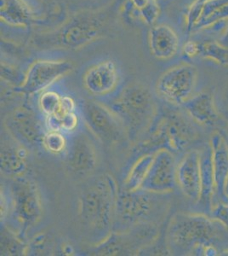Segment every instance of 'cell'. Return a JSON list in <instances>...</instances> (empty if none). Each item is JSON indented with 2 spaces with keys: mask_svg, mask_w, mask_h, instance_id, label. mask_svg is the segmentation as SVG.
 Segmentation results:
<instances>
[{
  "mask_svg": "<svg viewBox=\"0 0 228 256\" xmlns=\"http://www.w3.org/2000/svg\"><path fill=\"white\" fill-rule=\"evenodd\" d=\"M165 242L174 256H227L228 230L211 216L196 212H179L168 224Z\"/></svg>",
  "mask_w": 228,
  "mask_h": 256,
  "instance_id": "1",
  "label": "cell"
},
{
  "mask_svg": "<svg viewBox=\"0 0 228 256\" xmlns=\"http://www.w3.org/2000/svg\"><path fill=\"white\" fill-rule=\"evenodd\" d=\"M119 192L113 176L102 174L87 182L78 196V218L95 246L113 232Z\"/></svg>",
  "mask_w": 228,
  "mask_h": 256,
  "instance_id": "2",
  "label": "cell"
},
{
  "mask_svg": "<svg viewBox=\"0 0 228 256\" xmlns=\"http://www.w3.org/2000/svg\"><path fill=\"white\" fill-rule=\"evenodd\" d=\"M123 123L130 141L144 137L159 116V107L150 90L141 84H130L108 104Z\"/></svg>",
  "mask_w": 228,
  "mask_h": 256,
  "instance_id": "3",
  "label": "cell"
},
{
  "mask_svg": "<svg viewBox=\"0 0 228 256\" xmlns=\"http://www.w3.org/2000/svg\"><path fill=\"white\" fill-rule=\"evenodd\" d=\"M157 123L151 136L152 146L167 148L174 154L200 150L210 142V138H205V128L194 122L186 112L170 111Z\"/></svg>",
  "mask_w": 228,
  "mask_h": 256,
  "instance_id": "4",
  "label": "cell"
},
{
  "mask_svg": "<svg viewBox=\"0 0 228 256\" xmlns=\"http://www.w3.org/2000/svg\"><path fill=\"white\" fill-rule=\"evenodd\" d=\"M164 196L141 189L135 192L122 190L118 196L113 230L146 223L159 224L165 211V202L161 199Z\"/></svg>",
  "mask_w": 228,
  "mask_h": 256,
  "instance_id": "5",
  "label": "cell"
},
{
  "mask_svg": "<svg viewBox=\"0 0 228 256\" xmlns=\"http://www.w3.org/2000/svg\"><path fill=\"white\" fill-rule=\"evenodd\" d=\"M105 18L99 13L83 12L72 16L55 32L38 40L43 46L78 49L90 44L101 34Z\"/></svg>",
  "mask_w": 228,
  "mask_h": 256,
  "instance_id": "6",
  "label": "cell"
},
{
  "mask_svg": "<svg viewBox=\"0 0 228 256\" xmlns=\"http://www.w3.org/2000/svg\"><path fill=\"white\" fill-rule=\"evenodd\" d=\"M8 189L10 216L23 236L26 232L40 222L43 205L38 188L32 181L22 176L13 178Z\"/></svg>",
  "mask_w": 228,
  "mask_h": 256,
  "instance_id": "7",
  "label": "cell"
},
{
  "mask_svg": "<svg viewBox=\"0 0 228 256\" xmlns=\"http://www.w3.org/2000/svg\"><path fill=\"white\" fill-rule=\"evenodd\" d=\"M80 112L88 129L105 146L112 147L129 140L121 120L104 102L85 100Z\"/></svg>",
  "mask_w": 228,
  "mask_h": 256,
  "instance_id": "8",
  "label": "cell"
},
{
  "mask_svg": "<svg viewBox=\"0 0 228 256\" xmlns=\"http://www.w3.org/2000/svg\"><path fill=\"white\" fill-rule=\"evenodd\" d=\"M159 224L146 223L121 230H113L101 244L96 252L101 256H126L138 253L153 244L159 236Z\"/></svg>",
  "mask_w": 228,
  "mask_h": 256,
  "instance_id": "9",
  "label": "cell"
},
{
  "mask_svg": "<svg viewBox=\"0 0 228 256\" xmlns=\"http://www.w3.org/2000/svg\"><path fill=\"white\" fill-rule=\"evenodd\" d=\"M198 80V70L194 65H176L162 74L156 84L157 94L164 101L182 107L194 96Z\"/></svg>",
  "mask_w": 228,
  "mask_h": 256,
  "instance_id": "10",
  "label": "cell"
},
{
  "mask_svg": "<svg viewBox=\"0 0 228 256\" xmlns=\"http://www.w3.org/2000/svg\"><path fill=\"white\" fill-rule=\"evenodd\" d=\"M3 125L14 141L26 148L42 147L43 137L48 131L37 114L24 107L9 112L3 120Z\"/></svg>",
  "mask_w": 228,
  "mask_h": 256,
  "instance_id": "11",
  "label": "cell"
},
{
  "mask_svg": "<svg viewBox=\"0 0 228 256\" xmlns=\"http://www.w3.org/2000/svg\"><path fill=\"white\" fill-rule=\"evenodd\" d=\"M73 68L66 60H38L31 64L16 90L26 95L43 92Z\"/></svg>",
  "mask_w": 228,
  "mask_h": 256,
  "instance_id": "12",
  "label": "cell"
},
{
  "mask_svg": "<svg viewBox=\"0 0 228 256\" xmlns=\"http://www.w3.org/2000/svg\"><path fill=\"white\" fill-rule=\"evenodd\" d=\"M177 163L173 152L167 148L156 150L141 190L161 195L173 192L177 186Z\"/></svg>",
  "mask_w": 228,
  "mask_h": 256,
  "instance_id": "13",
  "label": "cell"
},
{
  "mask_svg": "<svg viewBox=\"0 0 228 256\" xmlns=\"http://www.w3.org/2000/svg\"><path fill=\"white\" fill-rule=\"evenodd\" d=\"M67 138V150L64 154L67 168L78 176L90 174L98 162V154L92 140L83 131L69 134Z\"/></svg>",
  "mask_w": 228,
  "mask_h": 256,
  "instance_id": "14",
  "label": "cell"
},
{
  "mask_svg": "<svg viewBox=\"0 0 228 256\" xmlns=\"http://www.w3.org/2000/svg\"><path fill=\"white\" fill-rule=\"evenodd\" d=\"M182 107L194 122L206 130L225 132V118L211 94L200 92L194 95Z\"/></svg>",
  "mask_w": 228,
  "mask_h": 256,
  "instance_id": "15",
  "label": "cell"
},
{
  "mask_svg": "<svg viewBox=\"0 0 228 256\" xmlns=\"http://www.w3.org/2000/svg\"><path fill=\"white\" fill-rule=\"evenodd\" d=\"M194 148L183 154L177 163L176 182L180 190L195 205L199 201L201 189L200 150Z\"/></svg>",
  "mask_w": 228,
  "mask_h": 256,
  "instance_id": "16",
  "label": "cell"
},
{
  "mask_svg": "<svg viewBox=\"0 0 228 256\" xmlns=\"http://www.w3.org/2000/svg\"><path fill=\"white\" fill-rule=\"evenodd\" d=\"M210 144L212 150L215 184L213 208L220 202L228 204V198L225 193L226 182L228 177V140L225 132L223 131L211 132Z\"/></svg>",
  "mask_w": 228,
  "mask_h": 256,
  "instance_id": "17",
  "label": "cell"
},
{
  "mask_svg": "<svg viewBox=\"0 0 228 256\" xmlns=\"http://www.w3.org/2000/svg\"><path fill=\"white\" fill-rule=\"evenodd\" d=\"M119 82V70L111 60L102 61L87 70L83 77L84 88L93 96H105L115 92Z\"/></svg>",
  "mask_w": 228,
  "mask_h": 256,
  "instance_id": "18",
  "label": "cell"
},
{
  "mask_svg": "<svg viewBox=\"0 0 228 256\" xmlns=\"http://www.w3.org/2000/svg\"><path fill=\"white\" fill-rule=\"evenodd\" d=\"M201 189L199 201L194 205L196 212L211 214L214 198V175L212 166V150L210 142L200 148Z\"/></svg>",
  "mask_w": 228,
  "mask_h": 256,
  "instance_id": "19",
  "label": "cell"
},
{
  "mask_svg": "<svg viewBox=\"0 0 228 256\" xmlns=\"http://www.w3.org/2000/svg\"><path fill=\"white\" fill-rule=\"evenodd\" d=\"M149 46L153 56L159 60L172 58L179 50V38L175 30L165 24L152 26Z\"/></svg>",
  "mask_w": 228,
  "mask_h": 256,
  "instance_id": "20",
  "label": "cell"
},
{
  "mask_svg": "<svg viewBox=\"0 0 228 256\" xmlns=\"http://www.w3.org/2000/svg\"><path fill=\"white\" fill-rule=\"evenodd\" d=\"M27 148L16 142V144L3 143L0 152V168L3 174L12 178L22 177L27 168Z\"/></svg>",
  "mask_w": 228,
  "mask_h": 256,
  "instance_id": "21",
  "label": "cell"
},
{
  "mask_svg": "<svg viewBox=\"0 0 228 256\" xmlns=\"http://www.w3.org/2000/svg\"><path fill=\"white\" fill-rule=\"evenodd\" d=\"M228 20V0H206L193 34Z\"/></svg>",
  "mask_w": 228,
  "mask_h": 256,
  "instance_id": "22",
  "label": "cell"
},
{
  "mask_svg": "<svg viewBox=\"0 0 228 256\" xmlns=\"http://www.w3.org/2000/svg\"><path fill=\"white\" fill-rule=\"evenodd\" d=\"M153 152L142 154L134 162L124 183V189L135 192L141 189L153 160Z\"/></svg>",
  "mask_w": 228,
  "mask_h": 256,
  "instance_id": "23",
  "label": "cell"
},
{
  "mask_svg": "<svg viewBox=\"0 0 228 256\" xmlns=\"http://www.w3.org/2000/svg\"><path fill=\"white\" fill-rule=\"evenodd\" d=\"M45 126L49 131L61 132L69 135L78 131L79 125V114L77 111L60 112L45 117Z\"/></svg>",
  "mask_w": 228,
  "mask_h": 256,
  "instance_id": "24",
  "label": "cell"
},
{
  "mask_svg": "<svg viewBox=\"0 0 228 256\" xmlns=\"http://www.w3.org/2000/svg\"><path fill=\"white\" fill-rule=\"evenodd\" d=\"M1 226V254L5 256H21L27 253V248L19 233L6 226L4 223Z\"/></svg>",
  "mask_w": 228,
  "mask_h": 256,
  "instance_id": "25",
  "label": "cell"
},
{
  "mask_svg": "<svg viewBox=\"0 0 228 256\" xmlns=\"http://www.w3.org/2000/svg\"><path fill=\"white\" fill-rule=\"evenodd\" d=\"M198 58L228 66V48L221 44L219 40L198 41Z\"/></svg>",
  "mask_w": 228,
  "mask_h": 256,
  "instance_id": "26",
  "label": "cell"
},
{
  "mask_svg": "<svg viewBox=\"0 0 228 256\" xmlns=\"http://www.w3.org/2000/svg\"><path fill=\"white\" fill-rule=\"evenodd\" d=\"M129 7L136 18H141L148 26H154L160 15L157 0H130Z\"/></svg>",
  "mask_w": 228,
  "mask_h": 256,
  "instance_id": "27",
  "label": "cell"
},
{
  "mask_svg": "<svg viewBox=\"0 0 228 256\" xmlns=\"http://www.w3.org/2000/svg\"><path fill=\"white\" fill-rule=\"evenodd\" d=\"M62 99L63 95L58 94L55 90H46L41 92L38 98V105L43 116H51L61 110Z\"/></svg>",
  "mask_w": 228,
  "mask_h": 256,
  "instance_id": "28",
  "label": "cell"
},
{
  "mask_svg": "<svg viewBox=\"0 0 228 256\" xmlns=\"http://www.w3.org/2000/svg\"><path fill=\"white\" fill-rule=\"evenodd\" d=\"M67 134L61 132L48 131L44 135L42 148L52 154H65L67 146Z\"/></svg>",
  "mask_w": 228,
  "mask_h": 256,
  "instance_id": "29",
  "label": "cell"
},
{
  "mask_svg": "<svg viewBox=\"0 0 228 256\" xmlns=\"http://www.w3.org/2000/svg\"><path fill=\"white\" fill-rule=\"evenodd\" d=\"M205 1L206 0H194L188 8L186 15V30L189 34H193L194 26L200 20Z\"/></svg>",
  "mask_w": 228,
  "mask_h": 256,
  "instance_id": "30",
  "label": "cell"
},
{
  "mask_svg": "<svg viewBox=\"0 0 228 256\" xmlns=\"http://www.w3.org/2000/svg\"><path fill=\"white\" fill-rule=\"evenodd\" d=\"M211 217L221 222L228 230V204L220 202L212 208Z\"/></svg>",
  "mask_w": 228,
  "mask_h": 256,
  "instance_id": "31",
  "label": "cell"
},
{
  "mask_svg": "<svg viewBox=\"0 0 228 256\" xmlns=\"http://www.w3.org/2000/svg\"><path fill=\"white\" fill-rule=\"evenodd\" d=\"M219 42L221 44L224 46L228 47V20L227 26H226L225 30L223 32L222 37L220 38Z\"/></svg>",
  "mask_w": 228,
  "mask_h": 256,
  "instance_id": "32",
  "label": "cell"
},
{
  "mask_svg": "<svg viewBox=\"0 0 228 256\" xmlns=\"http://www.w3.org/2000/svg\"><path fill=\"white\" fill-rule=\"evenodd\" d=\"M222 113H223V116H224V118H225L226 120V122H227V128H226V130L224 132H225L226 136H227L228 140V106L227 107L226 110H223V112H222Z\"/></svg>",
  "mask_w": 228,
  "mask_h": 256,
  "instance_id": "33",
  "label": "cell"
},
{
  "mask_svg": "<svg viewBox=\"0 0 228 256\" xmlns=\"http://www.w3.org/2000/svg\"><path fill=\"white\" fill-rule=\"evenodd\" d=\"M225 193L226 195H227V196L228 198V180H227V182H226Z\"/></svg>",
  "mask_w": 228,
  "mask_h": 256,
  "instance_id": "34",
  "label": "cell"
}]
</instances>
